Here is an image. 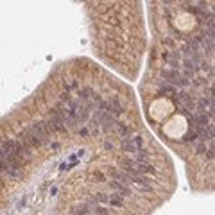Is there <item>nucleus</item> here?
I'll list each match as a JSON object with an SVG mask.
<instances>
[{
  "label": "nucleus",
  "instance_id": "obj_3",
  "mask_svg": "<svg viewBox=\"0 0 215 215\" xmlns=\"http://www.w3.org/2000/svg\"><path fill=\"white\" fill-rule=\"evenodd\" d=\"M50 149H54V151H57V149H59V143H57V142H54V143H50Z\"/></svg>",
  "mask_w": 215,
  "mask_h": 215
},
{
  "label": "nucleus",
  "instance_id": "obj_4",
  "mask_svg": "<svg viewBox=\"0 0 215 215\" xmlns=\"http://www.w3.org/2000/svg\"><path fill=\"white\" fill-rule=\"evenodd\" d=\"M25 201H27V199L24 197V199H22V201H18V208H22V206H24L25 204Z\"/></svg>",
  "mask_w": 215,
  "mask_h": 215
},
{
  "label": "nucleus",
  "instance_id": "obj_2",
  "mask_svg": "<svg viewBox=\"0 0 215 215\" xmlns=\"http://www.w3.org/2000/svg\"><path fill=\"white\" fill-rule=\"evenodd\" d=\"M79 134H81V136H86V134H88V129H86V127L79 129Z\"/></svg>",
  "mask_w": 215,
  "mask_h": 215
},
{
  "label": "nucleus",
  "instance_id": "obj_5",
  "mask_svg": "<svg viewBox=\"0 0 215 215\" xmlns=\"http://www.w3.org/2000/svg\"><path fill=\"white\" fill-rule=\"evenodd\" d=\"M56 192H57V188L52 187V188H50V195H56Z\"/></svg>",
  "mask_w": 215,
  "mask_h": 215
},
{
  "label": "nucleus",
  "instance_id": "obj_1",
  "mask_svg": "<svg viewBox=\"0 0 215 215\" xmlns=\"http://www.w3.org/2000/svg\"><path fill=\"white\" fill-rule=\"evenodd\" d=\"M106 203H109L111 206H117V208H120V206L124 204V203H122V195H118V194H109Z\"/></svg>",
  "mask_w": 215,
  "mask_h": 215
}]
</instances>
